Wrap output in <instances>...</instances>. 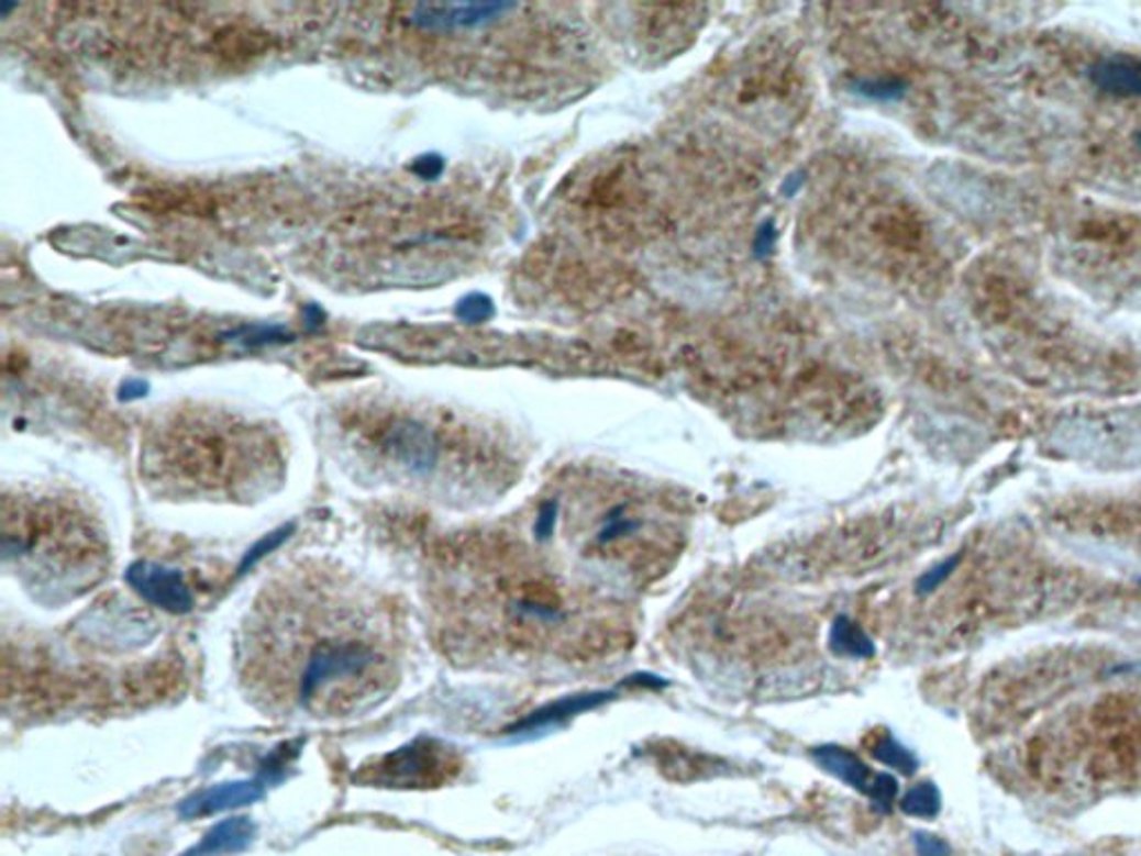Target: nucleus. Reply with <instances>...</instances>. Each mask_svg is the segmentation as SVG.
I'll return each mask as SVG.
<instances>
[{"label": "nucleus", "instance_id": "nucleus-16", "mask_svg": "<svg viewBox=\"0 0 1141 856\" xmlns=\"http://www.w3.org/2000/svg\"><path fill=\"white\" fill-rule=\"evenodd\" d=\"M774 244H776V225H774V221H765L758 227V235H756V255L758 257L772 255Z\"/></svg>", "mask_w": 1141, "mask_h": 856}, {"label": "nucleus", "instance_id": "nucleus-10", "mask_svg": "<svg viewBox=\"0 0 1141 856\" xmlns=\"http://www.w3.org/2000/svg\"><path fill=\"white\" fill-rule=\"evenodd\" d=\"M901 812L915 819H934L941 812V792L934 783L923 781L906 792L901 799Z\"/></svg>", "mask_w": 1141, "mask_h": 856}, {"label": "nucleus", "instance_id": "nucleus-4", "mask_svg": "<svg viewBox=\"0 0 1141 856\" xmlns=\"http://www.w3.org/2000/svg\"><path fill=\"white\" fill-rule=\"evenodd\" d=\"M340 442L364 474L413 491H435L453 480L457 442L433 413L368 404L340 418Z\"/></svg>", "mask_w": 1141, "mask_h": 856}, {"label": "nucleus", "instance_id": "nucleus-12", "mask_svg": "<svg viewBox=\"0 0 1141 856\" xmlns=\"http://www.w3.org/2000/svg\"><path fill=\"white\" fill-rule=\"evenodd\" d=\"M959 565H961V554L950 556V558H945L943 563L934 565L930 571H926V574L917 580V593H919V596H928V593L937 591V589H939V587H941V585H943V582H945V580L956 571Z\"/></svg>", "mask_w": 1141, "mask_h": 856}, {"label": "nucleus", "instance_id": "nucleus-1", "mask_svg": "<svg viewBox=\"0 0 1141 856\" xmlns=\"http://www.w3.org/2000/svg\"><path fill=\"white\" fill-rule=\"evenodd\" d=\"M397 600L325 558L279 567L241 620L234 669L251 703L281 721H348L397 691L411 660Z\"/></svg>", "mask_w": 1141, "mask_h": 856}, {"label": "nucleus", "instance_id": "nucleus-3", "mask_svg": "<svg viewBox=\"0 0 1141 856\" xmlns=\"http://www.w3.org/2000/svg\"><path fill=\"white\" fill-rule=\"evenodd\" d=\"M3 565L34 600L60 607L108 578L110 537L99 515L69 493L8 491Z\"/></svg>", "mask_w": 1141, "mask_h": 856}, {"label": "nucleus", "instance_id": "nucleus-7", "mask_svg": "<svg viewBox=\"0 0 1141 856\" xmlns=\"http://www.w3.org/2000/svg\"><path fill=\"white\" fill-rule=\"evenodd\" d=\"M1093 84L1106 95L1141 99V58L1115 54L1090 67Z\"/></svg>", "mask_w": 1141, "mask_h": 856}, {"label": "nucleus", "instance_id": "nucleus-14", "mask_svg": "<svg viewBox=\"0 0 1141 856\" xmlns=\"http://www.w3.org/2000/svg\"><path fill=\"white\" fill-rule=\"evenodd\" d=\"M557 515H560V504L555 500H549L542 504V509L538 511V518H535V524H533V535L544 542L553 535L555 531V524H557Z\"/></svg>", "mask_w": 1141, "mask_h": 856}, {"label": "nucleus", "instance_id": "nucleus-11", "mask_svg": "<svg viewBox=\"0 0 1141 856\" xmlns=\"http://www.w3.org/2000/svg\"><path fill=\"white\" fill-rule=\"evenodd\" d=\"M872 754L878 763L891 767V769H899L904 776H912L919 767V758L906 747L901 745L899 741H896L894 736L885 734L880 736L874 747H872Z\"/></svg>", "mask_w": 1141, "mask_h": 856}, {"label": "nucleus", "instance_id": "nucleus-15", "mask_svg": "<svg viewBox=\"0 0 1141 856\" xmlns=\"http://www.w3.org/2000/svg\"><path fill=\"white\" fill-rule=\"evenodd\" d=\"M915 845H917L919 856H950V845L934 834H926V832L917 834Z\"/></svg>", "mask_w": 1141, "mask_h": 856}, {"label": "nucleus", "instance_id": "nucleus-2", "mask_svg": "<svg viewBox=\"0 0 1141 856\" xmlns=\"http://www.w3.org/2000/svg\"><path fill=\"white\" fill-rule=\"evenodd\" d=\"M286 474L284 444L266 424L214 409H181L147 426L141 478L175 502H257Z\"/></svg>", "mask_w": 1141, "mask_h": 856}, {"label": "nucleus", "instance_id": "nucleus-6", "mask_svg": "<svg viewBox=\"0 0 1141 856\" xmlns=\"http://www.w3.org/2000/svg\"><path fill=\"white\" fill-rule=\"evenodd\" d=\"M451 767H455L451 752H446V747L427 743L424 747H409L395 756H388V763L377 765V774L384 781H399L401 778L406 783L409 771H413L411 783H435L437 778L448 774Z\"/></svg>", "mask_w": 1141, "mask_h": 856}, {"label": "nucleus", "instance_id": "nucleus-13", "mask_svg": "<svg viewBox=\"0 0 1141 856\" xmlns=\"http://www.w3.org/2000/svg\"><path fill=\"white\" fill-rule=\"evenodd\" d=\"M494 315V301L484 294H468L457 305V318L468 324H481Z\"/></svg>", "mask_w": 1141, "mask_h": 856}, {"label": "nucleus", "instance_id": "nucleus-5", "mask_svg": "<svg viewBox=\"0 0 1141 856\" xmlns=\"http://www.w3.org/2000/svg\"><path fill=\"white\" fill-rule=\"evenodd\" d=\"M813 760H817L823 769L834 774L837 778L856 792L865 794L872 803L885 801L894 790V776L889 774H876L872 771L854 752L839 747V745H821L811 749Z\"/></svg>", "mask_w": 1141, "mask_h": 856}, {"label": "nucleus", "instance_id": "nucleus-8", "mask_svg": "<svg viewBox=\"0 0 1141 856\" xmlns=\"http://www.w3.org/2000/svg\"><path fill=\"white\" fill-rule=\"evenodd\" d=\"M613 698H616L613 691H589V693H576V696L553 700V703H549L546 708L533 712L529 719L518 723L513 727V732H531V730L557 725V723L574 719L578 714L591 712V710L609 703V700H613Z\"/></svg>", "mask_w": 1141, "mask_h": 856}, {"label": "nucleus", "instance_id": "nucleus-9", "mask_svg": "<svg viewBox=\"0 0 1141 856\" xmlns=\"http://www.w3.org/2000/svg\"><path fill=\"white\" fill-rule=\"evenodd\" d=\"M830 649L837 656L858 658V660L872 658L876 654L872 638L865 634V630L861 625H856V622L850 620L848 615L834 618L832 627H830Z\"/></svg>", "mask_w": 1141, "mask_h": 856}, {"label": "nucleus", "instance_id": "nucleus-17", "mask_svg": "<svg viewBox=\"0 0 1141 856\" xmlns=\"http://www.w3.org/2000/svg\"><path fill=\"white\" fill-rule=\"evenodd\" d=\"M1115 671H1141V663H1134V665H1121V667H1115Z\"/></svg>", "mask_w": 1141, "mask_h": 856}]
</instances>
